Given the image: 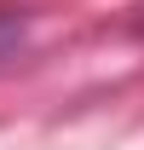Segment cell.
Instances as JSON below:
<instances>
[{"label":"cell","mask_w":144,"mask_h":150,"mask_svg":"<svg viewBox=\"0 0 144 150\" xmlns=\"http://www.w3.org/2000/svg\"><path fill=\"white\" fill-rule=\"evenodd\" d=\"M23 46V18H12V12H0V58H12Z\"/></svg>","instance_id":"1"}]
</instances>
